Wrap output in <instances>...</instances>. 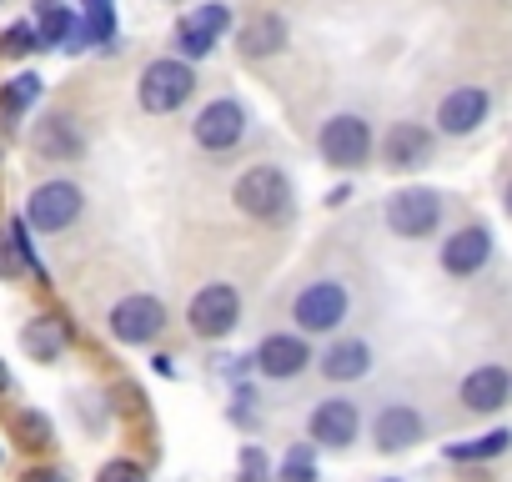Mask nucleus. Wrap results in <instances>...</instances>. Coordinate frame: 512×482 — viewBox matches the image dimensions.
Masks as SVG:
<instances>
[{"mask_svg":"<svg viewBox=\"0 0 512 482\" xmlns=\"http://www.w3.org/2000/svg\"><path fill=\"white\" fill-rule=\"evenodd\" d=\"M231 201L251 216V221H282L292 211V181L277 166H251L241 171V181L231 186Z\"/></svg>","mask_w":512,"mask_h":482,"instance_id":"nucleus-1","label":"nucleus"},{"mask_svg":"<svg viewBox=\"0 0 512 482\" xmlns=\"http://www.w3.org/2000/svg\"><path fill=\"white\" fill-rule=\"evenodd\" d=\"M191 91H196V71H191L186 61H171V56L151 61V66L141 71V86H136L141 111H151V116L181 111V106L191 101Z\"/></svg>","mask_w":512,"mask_h":482,"instance_id":"nucleus-2","label":"nucleus"},{"mask_svg":"<svg viewBox=\"0 0 512 482\" xmlns=\"http://www.w3.org/2000/svg\"><path fill=\"white\" fill-rule=\"evenodd\" d=\"M317 146H322V161L337 166V171H352L372 156V126L357 116V111H337L332 121H322L317 131Z\"/></svg>","mask_w":512,"mask_h":482,"instance_id":"nucleus-3","label":"nucleus"},{"mask_svg":"<svg viewBox=\"0 0 512 482\" xmlns=\"http://www.w3.org/2000/svg\"><path fill=\"white\" fill-rule=\"evenodd\" d=\"M347 307H352L347 287L332 282V277H322V282H307V287L297 292L292 322H297L302 332H337V327L347 322Z\"/></svg>","mask_w":512,"mask_h":482,"instance_id":"nucleus-4","label":"nucleus"},{"mask_svg":"<svg viewBox=\"0 0 512 482\" xmlns=\"http://www.w3.org/2000/svg\"><path fill=\"white\" fill-rule=\"evenodd\" d=\"M186 322H191V332H196L201 342H221V337L241 322V292H236L231 282L201 287V292L191 297V307H186Z\"/></svg>","mask_w":512,"mask_h":482,"instance_id":"nucleus-5","label":"nucleus"},{"mask_svg":"<svg viewBox=\"0 0 512 482\" xmlns=\"http://www.w3.org/2000/svg\"><path fill=\"white\" fill-rule=\"evenodd\" d=\"M81 206H86L81 186H71V181H41L31 191V201H26V226L31 231H66L81 216Z\"/></svg>","mask_w":512,"mask_h":482,"instance_id":"nucleus-6","label":"nucleus"},{"mask_svg":"<svg viewBox=\"0 0 512 482\" xmlns=\"http://www.w3.org/2000/svg\"><path fill=\"white\" fill-rule=\"evenodd\" d=\"M437 221H442V196H437V191H427V186H407V191L387 196V226H392L397 236L422 241V236L437 231Z\"/></svg>","mask_w":512,"mask_h":482,"instance_id":"nucleus-7","label":"nucleus"},{"mask_svg":"<svg viewBox=\"0 0 512 482\" xmlns=\"http://www.w3.org/2000/svg\"><path fill=\"white\" fill-rule=\"evenodd\" d=\"M106 327H111V337H116L121 347H146V342L161 337L166 307H161L156 297H146V292H141V297H121V302L111 307Z\"/></svg>","mask_w":512,"mask_h":482,"instance_id":"nucleus-8","label":"nucleus"},{"mask_svg":"<svg viewBox=\"0 0 512 482\" xmlns=\"http://www.w3.org/2000/svg\"><path fill=\"white\" fill-rule=\"evenodd\" d=\"M241 136H246V111L236 101H226V96L211 101V106H201V116L191 121V141L201 151H231Z\"/></svg>","mask_w":512,"mask_h":482,"instance_id":"nucleus-9","label":"nucleus"},{"mask_svg":"<svg viewBox=\"0 0 512 482\" xmlns=\"http://www.w3.org/2000/svg\"><path fill=\"white\" fill-rule=\"evenodd\" d=\"M251 362H256V372L272 377V382H292V377H302L312 367V347L297 332H272L262 347H256Z\"/></svg>","mask_w":512,"mask_h":482,"instance_id":"nucleus-10","label":"nucleus"},{"mask_svg":"<svg viewBox=\"0 0 512 482\" xmlns=\"http://www.w3.org/2000/svg\"><path fill=\"white\" fill-rule=\"evenodd\" d=\"M357 432H362V412H357V402H347V397H327V402H317L312 417H307V437L322 442V447H352Z\"/></svg>","mask_w":512,"mask_h":482,"instance_id":"nucleus-11","label":"nucleus"},{"mask_svg":"<svg viewBox=\"0 0 512 482\" xmlns=\"http://www.w3.org/2000/svg\"><path fill=\"white\" fill-rule=\"evenodd\" d=\"M487 111H492V101H487L482 86H457V91H447L442 106H437V131H442V136H472V131L487 121Z\"/></svg>","mask_w":512,"mask_h":482,"instance_id":"nucleus-12","label":"nucleus"},{"mask_svg":"<svg viewBox=\"0 0 512 482\" xmlns=\"http://www.w3.org/2000/svg\"><path fill=\"white\" fill-rule=\"evenodd\" d=\"M487 257H492V231L487 226H462L442 241V272L447 277H472V272L487 267Z\"/></svg>","mask_w":512,"mask_h":482,"instance_id":"nucleus-13","label":"nucleus"},{"mask_svg":"<svg viewBox=\"0 0 512 482\" xmlns=\"http://www.w3.org/2000/svg\"><path fill=\"white\" fill-rule=\"evenodd\" d=\"M226 26H231V16H226V6H216V0H206V6L191 11V16H181V26H176L181 56H211V46Z\"/></svg>","mask_w":512,"mask_h":482,"instance_id":"nucleus-14","label":"nucleus"},{"mask_svg":"<svg viewBox=\"0 0 512 482\" xmlns=\"http://www.w3.org/2000/svg\"><path fill=\"white\" fill-rule=\"evenodd\" d=\"M422 432H427V422H422V412H417V407H407V402L382 407V412H377V422H372V442H377L382 452H402V447L422 442Z\"/></svg>","mask_w":512,"mask_h":482,"instance_id":"nucleus-15","label":"nucleus"},{"mask_svg":"<svg viewBox=\"0 0 512 482\" xmlns=\"http://www.w3.org/2000/svg\"><path fill=\"white\" fill-rule=\"evenodd\" d=\"M507 397H512V377H507V367H477V372H467L462 377V407L467 412H497V407H507Z\"/></svg>","mask_w":512,"mask_h":482,"instance_id":"nucleus-16","label":"nucleus"},{"mask_svg":"<svg viewBox=\"0 0 512 482\" xmlns=\"http://www.w3.org/2000/svg\"><path fill=\"white\" fill-rule=\"evenodd\" d=\"M382 156H387V166H397V171L427 166V161H432V131H422L417 121H397V126L387 131V141H382Z\"/></svg>","mask_w":512,"mask_h":482,"instance_id":"nucleus-17","label":"nucleus"},{"mask_svg":"<svg viewBox=\"0 0 512 482\" xmlns=\"http://www.w3.org/2000/svg\"><path fill=\"white\" fill-rule=\"evenodd\" d=\"M367 372H372V347L362 337H342L322 352V377H332V382H357Z\"/></svg>","mask_w":512,"mask_h":482,"instance_id":"nucleus-18","label":"nucleus"},{"mask_svg":"<svg viewBox=\"0 0 512 482\" xmlns=\"http://www.w3.org/2000/svg\"><path fill=\"white\" fill-rule=\"evenodd\" d=\"M241 56L246 61H262V56H277L282 46H287V21L282 16H272V11H262V16H251L246 26H241Z\"/></svg>","mask_w":512,"mask_h":482,"instance_id":"nucleus-19","label":"nucleus"},{"mask_svg":"<svg viewBox=\"0 0 512 482\" xmlns=\"http://www.w3.org/2000/svg\"><path fill=\"white\" fill-rule=\"evenodd\" d=\"M36 151H41V156H51V161H71V156L81 151V136L71 131V121H66V116H56V121H46V126L36 131Z\"/></svg>","mask_w":512,"mask_h":482,"instance_id":"nucleus-20","label":"nucleus"},{"mask_svg":"<svg viewBox=\"0 0 512 482\" xmlns=\"http://www.w3.org/2000/svg\"><path fill=\"white\" fill-rule=\"evenodd\" d=\"M71 26H76V16L61 6V0H36V36H41V46L71 41Z\"/></svg>","mask_w":512,"mask_h":482,"instance_id":"nucleus-21","label":"nucleus"},{"mask_svg":"<svg viewBox=\"0 0 512 482\" xmlns=\"http://www.w3.org/2000/svg\"><path fill=\"white\" fill-rule=\"evenodd\" d=\"M21 342H26V352H31V357H41V362H56V357H61V347H66V337H61V327H56L51 317L31 322V327L21 332Z\"/></svg>","mask_w":512,"mask_h":482,"instance_id":"nucleus-22","label":"nucleus"},{"mask_svg":"<svg viewBox=\"0 0 512 482\" xmlns=\"http://www.w3.org/2000/svg\"><path fill=\"white\" fill-rule=\"evenodd\" d=\"M507 447H512V432L502 427V432H487V437H472V442H452L447 457L452 462H482V457H502Z\"/></svg>","mask_w":512,"mask_h":482,"instance_id":"nucleus-23","label":"nucleus"},{"mask_svg":"<svg viewBox=\"0 0 512 482\" xmlns=\"http://www.w3.org/2000/svg\"><path fill=\"white\" fill-rule=\"evenodd\" d=\"M41 96V76H16V81H6V86H0V111H6V116H21L31 101Z\"/></svg>","mask_w":512,"mask_h":482,"instance_id":"nucleus-24","label":"nucleus"},{"mask_svg":"<svg viewBox=\"0 0 512 482\" xmlns=\"http://www.w3.org/2000/svg\"><path fill=\"white\" fill-rule=\"evenodd\" d=\"M236 482H272V462H267V452H262V447H241Z\"/></svg>","mask_w":512,"mask_h":482,"instance_id":"nucleus-25","label":"nucleus"},{"mask_svg":"<svg viewBox=\"0 0 512 482\" xmlns=\"http://www.w3.org/2000/svg\"><path fill=\"white\" fill-rule=\"evenodd\" d=\"M41 46V36L31 31V26H11L6 36H0V56H26V51H36Z\"/></svg>","mask_w":512,"mask_h":482,"instance_id":"nucleus-26","label":"nucleus"},{"mask_svg":"<svg viewBox=\"0 0 512 482\" xmlns=\"http://www.w3.org/2000/svg\"><path fill=\"white\" fill-rule=\"evenodd\" d=\"M16 427H21V442H26V447H46V442H51V422H46L41 412H21Z\"/></svg>","mask_w":512,"mask_h":482,"instance_id":"nucleus-27","label":"nucleus"},{"mask_svg":"<svg viewBox=\"0 0 512 482\" xmlns=\"http://www.w3.org/2000/svg\"><path fill=\"white\" fill-rule=\"evenodd\" d=\"M282 482H317L312 462H307V447H297L287 462H282Z\"/></svg>","mask_w":512,"mask_h":482,"instance_id":"nucleus-28","label":"nucleus"},{"mask_svg":"<svg viewBox=\"0 0 512 482\" xmlns=\"http://www.w3.org/2000/svg\"><path fill=\"white\" fill-rule=\"evenodd\" d=\"M96 482H146V472H141L136 462L116 457V462H106V467H101V477H96Z\"/></svg>","mask_w":512,"mask_h":482,"instance_id":"nucleus-29","label":"nucleus"},{"mask_svg":"<svg viewBox=\"0 0 512 482\" xmlns=\"http://www.w3.org/2000/svg\"><path fill=\"white\" fill-rule=\"evenodd\" d=\"M21 267H26V262H21V252H16L11 231H0V282H11V277H16Z\"/></svg>","mask_w":512,"mask_h":482,"instance_id":"nucleus-30","label":"nucleus"},{"mask_svg":"<svg viewBox=\"0 0 512 482\" xmlns=\"http://www.w3.org/2000/svg\"><path fill=\"white\" fill-rule=\"evenodd\" d=\"M21 482H71L66 472H56V467H36V472H26Z\"/></svg>","mask_w":512,"mask_h":482,"instance_id":"nucleus-31","label":"nucleus"},{"mask_svg":"<svg viewBox=\"0 0 512 482\" xmlns=\"http://www.w3.org/2000/svg\"><path fill=\"white\" fill-rule=\"evenodd\" d=\"M6 382H11V372H6V362H0V392H6Z\"/></svg>","mask_w":512,"mask_h":482,"instance_id":"nucleus-32","label":"nucleus"},{"mask_svg":"<svg viewBox=\"0 0 512 482\" xmlns=\"http://www.w3.org/2000/svg\"><path fill=\"white\" fill-rule=\"evenodd\" d=\"M507 211H512V181H507Z\"/></svg>","mask_w":512,"mask_h":482,"instance_id":"nucleus-33","label":"nucleus"}]
</instances>
